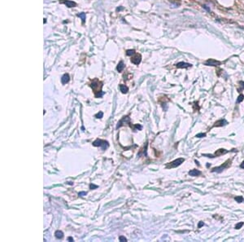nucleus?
I'll use <instances>...</instances> for the list:
<instances>
[{
  "instance_id": "nucleus-1",
  "label": "nucleus",
  "mask_w": 244,
  "mask_h": 242,
  "mask_svg": "<svg viewBox=\"0 0 244 242\" xmlns=\"http://www.w3.org/2000/svg\"><path fill=\"white\" fill-rule=\"evenodd\" d=\"M91 88L93 89V92H95V96L96 98H101L103 96L104 92H102V87H103V83L100 81H99L97 78L93 81V82L90 84Z\"/></svg>"
},
{
  "instance_id": "nucleus-2",
  "label": "nucleus",
  "mask_w": 244,
  "mask_h": 242,
  "mask_svg": "<svg viewBox=\"0 0 244 242\" xmlns=\"http://www.w3.org/2000/svg\"><path fill=\"white\" fill-rule=\"evenodd\" d=\"M93 145L95 147H101L103 150H105L109 147V144L106 140H96L95 142H93Z\"/></svg>"
},
{
  "instance_id": "nucleus-3",
  "label": "nucleus",
  "mask_w": 244,
  "mask_h": 242,
  "mask_svg": "<svg viewBox=\"0 0 244 242\" xmlns=\"http://www.w3.org/2000/svg\"><path fill=\"white\" fill-rule=\"evenodd\" d=\"M125 125H129V126L132 128V125H131V123H130V118H129V116H125V117H123V118H122L121 120V121L118 122V124H117V129L120 128V127H121V126H125Z\"/></svg>"
},
{
  "instance_id": "nucleus-4",
  "label": "nucleus",
  "mask_w": 244,
  "mask_h": 242,
  "mask_svg": "<svg viewBox=\"0 0 244 242\" xmlns=\"http://www.w3.org/2000/svg\"><path fill=\"white\" fill-rule=\"evenodd\" d=\"M184 161H185V159H184V158H178V159H176V160L172 161V162L168 163L166 167H167V168H175V167L179 166L181 164H182Z\"/></svg>"
},
{
  "instance_id": "nucleus-5",
  "label": "nucleus",
  "mask_w": 244,
  "mask_h": 242,
  "mask_svg": "<svg viewBox=\"0 0 244 242\" xmlns=\"http://www.w3.org/2000/svg\"><path fill=\"white\" fill-rule=\"evenodd\" d=\"M230 163H231V161H230V160H228V161H225L223 165H221V166L213 168L212 170V172L221 173V171H223V170H225V168H228V167L230 166Z\"/></svg>"
},
{
  "instance_id": "nucleus-6",
  "label": "nucleus",
  "mask_w": 244,
  "mask_h": 242,
  "mask_svg": "<svg viewBox=\"0 0 244 242\" xmlns=\"http://www.w3.org/2000/svg\"><path fill=\"white\" fill-rule=\"evenodd\" d=\"M141 60H142V56H141V55L135 54V55H134V56L132 57V59H131V62H132L133 64H134V65H138L140 64Z\"/></svg>"
},
{
  "instance_id": "nucleus-7",
  "label": "nucleus",
  "mask_w": 244,
  "mask_h": 242,
  "mask_svg": "<svg viewBox=\"0 0 244 242\" xmlns=\"http://www.w3.org/2000/svg\"><path fill=\"white\" fill-rule=\"evenodd\" d=\"M205 65H211V66H218V65H221V62L220 61H217V60H215V59H207V61L205 62Z\"/></svg>"
},
{
  "instance_id": "nucleus-8",
  "label": "nucleus",
  "mask_w": 244,
  "mask_h": 242,
  "mask_svg": "<svg viewBox=\"0 0 244 242\" xmlns=\"http://www.w3.org/2000/svg\"><path fill=\"white\" fill-rule=\"evenodd\" d=\"M226 124H228V122H227L225 120L221 119V120H219V121H217V122H216L215 124H214V126H213V127H221V126H225Z\"/></svg>"
},
{
  "instance_id": "nucleus-9",
  "label": "nucleus",
  "mask_w": 244,
  "mask_h": 242,
  "mask_svg": "<svg viewBox=\"0 0 244 242\" xmlns=\"http://www.w3.org/2000/svg\"><path fill=\"white\" fill-rule=\"evenodd\" d=\"M59 2L64 3L68 7H76V5H77L76 3L73 2V1H69V0H61V1H59Z\"/></svg>"
},
{
  "instance_id": "nucleus-10",
  "label": "nucleus",
  "mask_w": 244,
  "mask_h": 242,
  "mask_svg": "<svg viewBox=\"0 0 244 242\" xmlns=\"http://www.w3.org/2000/svg\"><path fill=\"white\" fill-rule=\"evenodd\" d=\"M177 67L179 69H186V68L191 67V65L188 64V63H185V62H180V63L177 64Z\"/></svg>"
},
{
  "instance_id": "nucleus-11",
  "label": "nucleus",
  "mask_w": 244,
  "mask_h": 242,
  "mask_svg": "<svg viewBox=\"0 0 244 242\" xmlns=\"http://www.w3.org/2000/svg\"><path fill=\"white\" fill-rule=\"evenodd\" d=\"M69 80H70V77H69V75L68 74H64V75L62 76V78H61V82H62V84H66V83H68L69 82Z\"/></svg>"
},
{
  "instance_id": "nucleus-12",
  "label": "nucleus",
  "mask_w": 244,
  "mask_h": 242,
  "mask_svg": "<svg viewBox=\"0 0 244 242\" xmlns=\"http://www.w3.org/2000/svg\"><path fill=\"white\" fill-rule=\"evenodd\" d=\"M227 152H229V151L225 150V149H223V148H221V149H219V150L216 151L215 156H221V155H224V154H226Z\"/></svg>"
},
{
  "instance_id": "nucleus-13",
  "label": "nucleus",
  "mask_w": 244,
  "mask_h": 242,
  "mask_svg": "<svg viewBox=\"0 0 244 242\" xmlns=\"http://www.w3.org/2000/svg\"><path fill=\"white\" fill-rule=\"evenodd\" d=\"M189 174L191 175V176H199V175H200L201 174V172L199 170H190L189 171Z\"/></svg>"
},
{
  "instance_id": "nucleus-14",
  "label": "nucleus",
  "mask_w": 244,
  "mask_h": 242,
  "mask_svg": "<svg viewBox=\"0 0 244 242\" xmlns=\"http://www.w3.org/2000/svg\"><path fill=\"white\" fill-rule=\"evenodd\" d=\"M119 87H120L121 92L123 94H125V93H127V92H129V88H128V86H125V85L121 84V85L119 86Z\"/></svg>"
},
{
  "instance_id": "nucleus-15",
  "label": "nucleus",
  "mask_w": 244,
  "mask_h": 242,
  "mask_svg": "<svg viewBox=\"0 0 244 242\" xmlns=\"http://www.w3.org/2000/svg\"><path fill=\"white\" fill-rule=\"evenodd\" d=\"M124 68H125V64H124V62H123V61H120L117 67V71H118V72H122V70H124Z\"/></svg>"
},
{
  "instance_id": "nucleus-16",
  "label": "nucleus",
  "mask_w": 244,
  "mask_h": 242,
  "mask_svg": "<svg viewBox=\"0 0 244 242\" xmlns=\"http://www.w3.org/2000/svg\"><path fill=\"white\" fill-rule=\"evenodd\" d=\"M55 237H56L57 239H62V238L64 237V233H63V231L59 230V231H55Z\"/></svg>"
},
{
  "instance_id": "nucleus-17",
  "label": "nucleus",
  "mask_w": 244,
  "mask_h": 242,
  "mask_svg": "<svg viewBox=\"0 0 244 242\" xmlns=\"http://www.w3.org/2000/svg\"><path fill=\"white\" fill-rule=\"evenodd\" d=\"M77 16H79L80 18L82 20V22H83V23H85V13H84V12H81V13L78 14Z\"/></svg>"
},
{
  "instance_id": "nucleus-18",
  "label": "nucleus",
  "mask_w": 244,
  "mask_h": 242,
  "mask_svg": "<svg viewBox=\"0 0 244 242\" xmlns=\"http://www.w3.org/2000/svg\"><path fill=\"white\" fill-rule=\"evenodd\" d=\"M235 201L238 202V203H242L243 201V197H241V196H239V197H236L235 198Z\"/></svg>"
},
{
  "instance_id": "nucleus-19",
  "label": "nucleus",
  "mask_w": 244,
  "mask_h": 242,
  "mask_svg": "<svg viewBox=\"0 0 244 242\" xmlns=\"http://www.w3.org/2000/svg\"><path fill=\"white\" fill-rule=\"evenodd\" d=\"M126 54H127V55H135V51L134 50H128L126 51Z\"/></svg>"
},
{
  "instance_id": "nucleus-20",
  "label": "nucleus",
  "mask_w": 244,
  "mask_h": 242,
  "mask_svg": "<svg viewBox=\"0 0 244 242\" xmlns=\"http://www.w3.org/2000/svg\"><path fill=\"white\" fill-rule=\"evenodd\" d=\"M244 100V96L243 95H240L238 99H237V103H241L243 100Z\"/></svg>"
},
{
  "instance_id": "nucleus-21",
  "label": "nucleus",
  "mask_w": 244,
  "mask_h": 242,
  "mask_svg": "<svg viewBox=\"0 0 244 242\" xmlns=\"http://www.w3.org/2000/svg\"><path fill=\"white\" fill-rule=\"evenodd\" d=\"M243 224L244 223H243V222H240V223H239L238 224H236V226H235V228H236V229H240L243 226Z\"/></svg>"
},
{
  "instance_id": "nucleus-22",
  "label": "nucleus",
  "mask_w": 244,
  "mask_h": 242,
  "mask_svg": "<svg viewBox=\"0 0 244 242\" xmlns=\"http://www.w3.org/2000/svg\"><path fill=\"white\" fill-rule=\"evenodd\" d=\"M103 112H99V113H98L97 114H95L96 118H103Z\"/></svg>"
},
{
  "instance_id": "nucleus-23",
  "label": "nucleus",
  "mask_w": 244,
  "mask_h": 242,
  "mask_svg": "<svg viewBox=\"0 0 244 242\" xmlns=\"http://www.w3.org/2000/svg\"><path fill=\"white\" fill-rule=\"evenodd\" d=\"M133 128H134V129H138L139 130H141L143 129V126H142L141 125H139V124H136V125H134V126H133Z\"/></svg>"
},
{
  "instance_id": "nucleus-24",
  "label": "nucleus",
  "mask_w": 244,
  "mask_h": 242,
  "mask_svg": "<svg viewBox=\"0 0 244 242\" xmlns=\"http://www.w3.org/2000/svg\"><path fill=\"white\" fill-rule=\"evenodd\" d=\"M205 136H206V134H204V133H199V134H196V137H198V138H203Z\"/></svg>"
},
{
  "instance_id": "nucleus-25",
  "label": "nucleus",
  "mask_w": 244,
  "mask_h": 242,
  "mask_svg": "<svg viewBox=\"0 0 244 242\" xmlns=\"http://www.w3.org/2000/svg\"><path fill=\"white\" fill-rule=\"evenodd\" d=\"M119 240H120V241H127V239L125 238V237H123V236H121V237H119Z\"/></svg>"
},
{
  "instance_id": "nucleus-26",
  "label": "nucleus",
  "mask_w": 244,
  "mask_h": 242,
  "mask_svg": "<svg viewBox=\"0 0 244 242\" xmlns=\"http://www.w3.org/2000/svg\"><path fill=\"white\" fill-rule=\"evenodd\" d=\"M95 188H98V186L97 185H95V184H90V189H95Z\"/></svg>"
},
{
  "instance_id": "nucleus-27",
  "label": "nucleus",
  "mask_w": 244,
  "mask_h": 242,
  "mask_svg": "<svg viewBox=\"0 0 244 242\" xmlns=\"http://www.w3.org/2000/svg\"><path fill=\"white\" fill-rule=\"evenodd\" d=\"M86 193H85V192H81V193H79V194H78V195H79L80 197H84V196H86Z\"/></svg>"
},
{
  "instance_id": "nucleus-28",
  "label": "nucleus",
  "mask_w": 244,
  "mask_h": 242,
  "mask_svg": "<svg viewBox=\"0 0 244 242\" xmlns=\"http://www.w3.org/2000/svg\"><path fill=\"white\" fill-rule=\"evenodd\" d=\"M203 225H204V223H203V222H199V225H198V227H199V228H200V227H201L202 226H203Z\"/></svg>"
},
{
  "instance_id": "nucleus-29",
  "label": "nucleus",
  "mask_w": 244,
  "mask_h": 242,
  "mask_svg": "<svg viewBox=\"0 0 244 242\" xmlns=\"http://www.w3.org/2000/svg\"><path fill=\"white\" fill-rule=\"evenodd\" d=\"M240 85L243 87V89H244V82H240Z\"/></svg>"
},
{
  "instance_id": "nucleus-30",
  "label": "nucleus",
  "mask_w": 244,
  "mask_h": 242,
  "mask_svg": "<svg viewBox=\"0 0 244 242\" xmlns=\"http://www.w3.org/2000/svg\"><path fill=\"white\" fill-rule=\"evenodd\" d=\"M240 167H241V168H243V169H244V161H243V163L240 165Z\"/></svg>"
},
{
  "instance_id": "nucleus-31",
  "label": "nucleus",
  "mask_w": 244,
  "mask_h": 242,
  "mask_svg": "<svg viewBox=\"0 0 244 242\" xmlns=\"http://www.w3.org/2000/svg\"><path fill=\"white\" fill-rule=\"evenodd\" d=\"M69 241H73V239L72 237H69Z\"/></svg>"
},
{
  "instance_id": "nucleus-32",
  "label": "nucleus",
  "mask_w": 244,
  "mask_h": 242,
  "mask_svg": "<svg viewBox=\"0 0 244 242\" xmlns=\"http://www.w3.org/2000/svg\"><path fill=\"white\" fill-rule=\"evenodd\" d=\"M68 183H69V184H70V185H73V183H72V182H69Z\"/></svg>"
}]
</instances>
